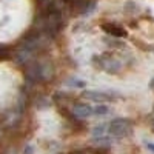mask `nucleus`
<instances>
[{
  "instance_id": "nucleus-3",
  "label": "nucleus",
  "mask_w": 154,
  "mask_h": 154,
  "mask_svg": "<svg viewBox=\"0 0 154 154\" xmlns=\"http://www.w3.org/2000/svg\"><path fill=\"white\" fill-rule=\"evenodd\" d=\"M102 29H103L106 34L112 35V37H125L126 35V31L122 26L114 25V23H103L102 25Z\"/></svg>"
},
{
  "instance_id": "nucleus-5",
  "label": "nucleus",
  "mask_w": 154,
  "mask_h": 154,
  "mask_svg": "<svg viewBox=\"0 0 154 154\" xmlns=\"http://www.w3.org/2000/svg\"><path fill=\"white\" fill-rule=\"evenodd\" d=\"M85 97L93 100V102H109L114 100V96H109L108 93H100V91H86Z\"/></svg>"
},
{
  "instance_id": "nucleus-4",
  "label": "nucleus",
  "mask_w": 154,
  "mask_h": 154,
  "mask_svg": "<svg viewBox=\"0 0 154 154\" xmlns=\"http://www.w3.org/2000/svg\"><path fill=\"white\" fill-rule=\"evenodd\" d=\"M72 112L77 116V117H89V116H94V106H89V105H85V103H80V105H75L72 108Z\"/></svg>"
},
{
  "instance_id": "nucleus-1",
  "label": "nucleus",
  "mask_w": 154,
  "mask_h": 154,
  "mask_svg": "<svg viewBox=\"0 0 154 154\" xmlns=\"http://www.w3.org/2000/svg\"><path fill=\"white\" fill-rule=\"evenodd\" d=\"M94 62L100 69H103L106 72H117L120 69V63L111 57H97Z\"/></svg>"
},
{
  "instance_id": "nucleus-6",
  "label": "nucleus",
  "mask_w": 154,
  "mask_h": 154,
  "mask_svg": "<svg viewBox=\"0 0 154 154\" xmlns=\"http://www.w3.org/2000/svg\"><path fill=\"white\" fill-rule=\"evenodd\" d=\"M68 86H72V88H85L86 86V82L85 80H82V79H69L68 80V83H66Z\"/></svg>"
},
{
  "instance_id": "nucleus-7",
  "label": "nucleus",
  "mask_w": 154,
  "mask_h": 154,
  "mask_svg": "<svg viewBox=\"0 0 154 154\" xmlns=\"http://www.w3.org/2000/svg\"><path fill=\"white\" fill-rule=\"evenodd\" d=\"M109 112V108L105 106V105H99V106H94V116H106Z\"/></svg>"
},
{
  "instance_id": "nucleus-2",
  "label": "nucleus",
  "mask_w": 154,
  "mask_h": 154,
  "mask_svg": "<svg viewBox=\"0 0 154 154\" xmlns=\"http://www.w3.org/2000/svg\"><path fill=\"white\" fill-rule=\"evenodd\" d=\"M128 125L130 123H128L125 119H116V120L111 122V131L116 136H123L128 131Z\"/></svg>"
},
{
  "instance_id": "nucleus-8",
  "label": "nucleus",
  "mask_w": 154,
  "mask_h": 154,
  "mask_svg": "<svg viewBox=\"0 0 154 154\" xmlns=\"http://www.w3.org/2000/svg\"><path fill=\"white\" fill-rule=\"evenodd\" d=\"M148 148H149V149H152V151H154V143H149V145H148Z\"/></svg>"
}]
</instances>
